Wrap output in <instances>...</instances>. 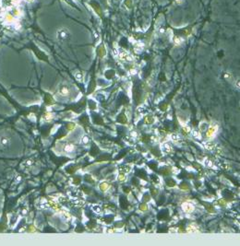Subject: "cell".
<instances>
[{"mask_svg":"<svg viewBox=\"0 0 240 246\" xmlns=\"http://www.w3.org/2000/svg\"><path fill=\"white\" fill-rule=\"evenodd\" d=\"M68 32L66 29H60L57 32V38L59 40H66L68 38Z\"/></svg>","mask_w":240,"mask_h":246,"instance_id":"1","label":"cell"},{"mask_svg":"<svg viewBox=\"0 0 240 246\" xmlns=\"http://www.w3.org/2000/svg\"><path fill=\"white\" fill-rule=\"evenodd\" d=\"M183 209H184V211L185 212H192L193 211V209H194V208H193V206H192L191 204H189V203H185V204H183Z\"/></svg>","mask_w":240,"mask_h":246,"instance_id":"2","label":"cell"},{"mask_svg":"<svg viewBox=\"0 0 240 246\" xmlns=\"http://www.w3.org/2000/svg\"><path fill=\"white\" fill-rule=\"evenodd\" d=\"M204 147L206 149H209V150H213L215 148V145L213 142L212 141H207V142H204Z\"/></svg>","mask_w":240,"mask_h":246,"instance_id":"3","label":"cell"},{"mask_svg":"<svg viewBox=\"0 0 240 246\" xmlns=\"http://www.w3.org/2000/svg\"><path fill=\"white\" fill-rule=\"evenodd\" d=\"M9 143H10V139L8 137H2L1 138H0V144H1L2 146H4V147L8 146Z\"/></svg>","mask_w":240,"mask_h":246,"instance_id":"4","label":"cell"},{"mask_svg":"<svg viewBox=\"0 0 240 246\" xmlns=\"http://www.w3.org/2000/svg\"><path fill=\"white\" fill-rule=\"evenodd\" d=\"M59 93L63 96H68L69 94V90L67 87H61L59 90Z\"/></svg>","mask_w":240,"mask_h":246,"instance_id":"5","label":"cell"},{"mask_svg":"<svg viewBox=\"0 0 240 246\" xmlns=\"http://www.w3.org/2000/svg\"><path fill=\"white\" fill-rule=\"evenodd\" d=\"M74 145L73 144H67L66 146H65V151L68 152V153H70L74 150Z\"/></svg>","mask_w":240,"mask_h":246,"instance_id":"6","label":"cell"},{"mask_svg":"<svg viewBox=\"0 0 240 246\" xmlns=\"http://www.w3.org/2000/svg\"><path fill=\"white\" fill-rule=\"evenodd\" d=\"M214 133H215V128L214 127H210L209 128V130L207 131V137H212L213 135H214Z\"/></svg>","mask_w":240,"mask_h":246,"instance_id":"7","label":"cell"},{"mask_svg":"<svg viewBox=\"0 0 240 246\" xmlns=\"http://www.w3.org/2000/svg\"><path fill=\"white\" fill-rule=\"evenodd\" d=\"M235 86L237 87V89L240 90V78H238L237 80L235 81Z\"/></svg>","mask_w":240,"mask_h":246,"instance_id":"8","label":"cell"},{"mask_svg":"<svg viewBox=\"0 0 240 246\" xmlns=\"http://www.w3.org/2000/svg\"><path fill=\"white\" fill-rule=\"evenodd\" d=\"M193 135L195 137H197V138H200V133L199 131H197V130L193 131Z\"/></svg>","mask_w":240,"mask_h":246,"instance_id":"9","label":"cell"},{"mask_svg":"<svg viewBox=\"0 0 240 246\" xmlns=\"http://www.w3.org/2000/svg\"><path fill=\"white\" fill-rule=\"evenodd\" d=\"M82 142H83L84 144H87L89 142V137H87V135H84L83 138H82Z\"/></svg>","mask_w":240,"mask_h":246,"instance_id":"10","label":"cell"},{"mask_svg":"<svg viewBox=\"0 0 240 246\" xmlns=\"http://www.w3.org/2000/svg\"><path fill=\"white\" fill-rule=\"evenodd\" d=\"M193 230H196V227L191 226V225L187 227V231H193Z\"/></svg>","mask_w":240,"mask_h":246,"instance_id":"11","label":"cell"},{"mask_svg":"<svg viewBox=\"0 0 240 246\" xmlns=\"http://www.w3.org/2000/svg\"><path fill=\"white\" fill-rule=\"evenodd\" d=\"M76 78H77L78 80H81V75H80V73H78V74L76 75Z\"/></svg>","mask_w":240,"mask_h":246,"instance_id":"12","label":"cell"},{"mask_svg":"<svg viewBox=\"0 0 240 246\" xmlns=\"http://www.w3.org/2000/svg\"><path fill=\"white\" fill-rule=\"evenodd\" d=\"M164 147L165 148V149H166V150H167V151H170V150H171V149H170V148H169L170 147L168 146V145H166V144H164Z\"/></svg>","mask_w":240,"mask_h":246,"instance_id":"13","label":"cell"},{"mask_svg":"<svg viewBox=\"0 0 240 246\" xmlns=\"http://www.w3.org/2000/svg\"><path fill=\"white\" fill-rule=\"evenodd\" d=\"M172 139H176V141L178 140V137L176 135H172Z\"/></svg>","mask_w":240,"mask_h":246,"instance_id":"14","label":"cell"},{"mask_svg":"<svg viewBox=\"0 0 240 246\" xmlns=\"http://www.w3.org/2000/svg\"><path fill=\"white\" fill-rule=\"evenodd\" d=\"M176 1H177V2H179V3H180V2L182 1V0H176Z\"/></svg>","mask_w":240,"mask_h":246,"instance_id":"15","label":"cell"}]
</instances>
